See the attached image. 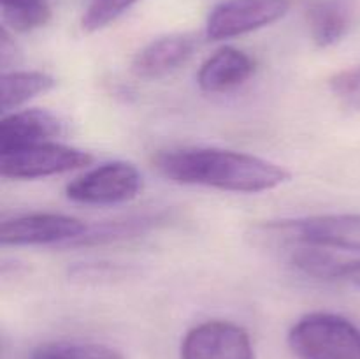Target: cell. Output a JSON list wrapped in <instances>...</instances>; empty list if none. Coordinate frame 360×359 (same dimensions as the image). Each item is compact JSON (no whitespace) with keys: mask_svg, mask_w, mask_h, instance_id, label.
I'll return each mask as SVG.
<instances>
[{"mask_svg":"<svg viewBox=\"0 0 360 359\" xmlns=\"http://www.w3.org/2000/svg\"><path fill=\"white\" fill-rule=\"evenodd\" d=\"M153 165L172 183L234 194L269 192L292 178L290 171L276 162L214 146L160 150L153 155Z\"/></svg>","mask_w":360,"mask_h":359,"instance_id":"obj_1","label":"cell"},{"mask_svg":"<svg viewBox=\"0 0 360 359\" xmlns=\"http://www.w3.org/2000/svg\"><path fill=\"white\" fill-rule=\"evenodd\" d=\"M297 359H360V327L333 312L302 315L288 331Z\"/></svg>","mask_w":360,"mask_h":359,"instance_id":"obj_2","label":"cell"},{"mask_svg":"<svg viewBox=\"0 0 360 359\" xmlns=\"http://www.w3.org/2000/svg\"><path fill=\"white\" fill-rule=\"evenodd\" d=\"M260 238L276 245H313L360 252V213H330L262 225Z\"/></svg>","mask_w":360,"mask_h":359,"instance_id":"obj_3","label":"cell"},{"mask_svg":"<svg viewBox=\"0 0 360 359\" xmlns=\"http://www.w3.org/2000/svg\"><path fill=\"white\" fill-rule=\"evenodd\" d=\"M143 190V175L125 160L104 162L65 187L70 201L86 206H115L136 199Z\"/></svg>","mask_w":360,"mask_h":359,"instance_id":"obj_4","label":"cell"},{"mask_svg":"<svg viewBox=\"0 0 360 359\" xmlns=\"http://www.w3.org/2000/svg\"><path fill=\"white\" fill-rule=\"evenodd\" d=\"M91 160L88 151L48 141L0 153V172L7 180H39L86 168Z\"/></svg>","mask_w":360,"mask_h":359,"instance_id":"obj_5","label":"cell"},{"mask_svg":"<svg viewBox=\"0 0 360 359\" xmlns=\"http://www.w3.org/2000/svg\"><path fill=\"white\" fill-rule=\"evenodd\" d=\"M290 0H224L213 7L206 21V37L225 41L280 21Z\"/></svg>","mask_w":360,"mask_h":359,"instance_id":"obj_6","label":"cell"},{"mask_svg":"<svg viewBox=\"0 0 360 359\" xmlns=\"http://www.w3.org/2000/svg\"><path fill=\"white\" fill-rule=\"evenodd\" d=\"M181 359H255L248 331L231 320H206L193 326L181 341Z\"/></svg>","mask_w":360,"mask_h":359,"instance_id":"obj_7","label":"cell"},{"mask_svg":"<svg viewBox=\"0 0 360 359\" xmlns=\"http://www.w3.org/2000/svg\"><path fill=\"white\" fill-rule=\"evenodd\" d=\"M88 229V224L70 215L28 213L2 222L0 241L4 246H69Z\"/></svg>","mask_w":360,"mask_h":359,"instance_id":"obj_8","label":"cell"},{"mask_svg":"<svg viewBox=\"0 0 360 359\" xmlns=\"http://www.w3.org/2000/svg\"><path fill=\"white\" fill-rule=\"evenodd\" d=\"M65 123L46 109H23L7 113L0 120V153L48 143L62 136Z\"/></svg>","mask_w":360,"mask_h":359,"instance_id":"obj_9","label":"cell"},{"mask_svg":"<svg viewBox=\"0 0 360 359\" xmlns=\"http://www.w3.org/2000/svg\"><path fill=\"white\" fill-rule=\"evenodd\" d=\"M197 39L190 34H171L148 42L136 53L132 73L141 80H162L181 69L195 53Z\"/></svg>","mask_w":360,"mask_h":359,"instance_id":"obj_10","label":"cell"},{"mask_svg":"<svg viewBox=\"0 0 360 359\" xmlns=\"http://www.w3.org/2000/svg\"><path fill=\"white\" fill-rule=\"evenodd\" d=\"M253 56L243 49L224 46L200 65L197 83L206 94H229L243 87L255 74Z\"/></svg>","mask_w":360,"mask_h":359,"instance_id":"obj_11","label":"cell"},{"mask_svg":"<svg viewBox=\"0 0 360 359\" xmlns=\"http://www.w3.org/2000/svg\"><path fill=\"white\" fill-rule=\"evenodd\" d=\"M167 220L164 213H143L132 217L118 218V220L102 222L97 225H88L86 231L74 239L69 246H102L109 243L125 241V239L139 238L151 229L158 227Z\"/></svg>","mask_w":360,"mask_h":359,"instance_id":"obj_12","label":"cell"},{"mask_svg":"<svg viewBox=\"0 0 360 359\" xmlns=\"http://www.w3.org/2000/svg\"><path fill=\"white\" fill-rule=\"evenodd\" d=\"M308 28L319 48L338 44L350 27L348 7L340 0H319L308 7Z\"/></svg>","mask_w":360,"mask_h":359,"instance_id":"obj_13","label":"cell"},{"mask_svg":"<svg viewBox=\"0 0 360 359\" xmlns=\"http://www.w3.org/2000/svg\"><path fill=\"white\" fill-rule=\"evenodd\" d=\"M56 80L42 70H11L0 80V108L4 115L13 113L25 102L53 90Z\"/></svg>","mask_w":360,"mask_h":359,"instance_id":"obj_14","label":"cell"},{"mask_svg":"<svg viewBox=\"0 0 360 359\" xmlns=\"http://www.w3.org/2000/svg\"><path fill=\"white\" fill-rule=\"evenodd\" d=\"M4 27L13 32L37 30L53 16L51 0H0Z\"/></svg>","mask_w":360,"mask_h":359,"instance_id":"obj_15","label":"cell"},{"mask_svg":"<svg viewBox=\"0 0 360 359\" xmlns=\"http://www.w3.org/2000/svg\"><path fill=\"white\" fill-rule=\"evenodd\" d=\"M30 359H127L122 351L94 341H48L32 352Z\"/></svg>","mask_w":360,"mask_h":359,"instance_id":"obj_16","label":"cell"},{"mask_svg":"<svg viewBox=\"0 0 360 359\" xmlns=\"http://www.w3.org/2000/svg\"><path fill=\"white\" fill-rule=\"evenodd\" d=\"M290 263L306 277L319 278V280H338L345 260L330 253L329 248L304 245L294 250Z\"/></svg>","mask_w":360,"mask_h":359,"instance_id":"obj_17","label":"cell"},{"mask_svg":"<svg viewBox=\"0 0 360 359\" xmlns=\"http://www.w3.org/2000/svg\"><path fill=\"white\" fill-rule=\"evenodd\" d=\"M137 2L141 0H90L83 18H81V28L86 34L102 30L115 23L122 14H125Z\"/></svg>","mask_w":360,"mask_h":359,"instance_id":"obj_18","label":"cell"},{"mask_svg":"<svg viewBox=\"0 0 360 359\" xmlns=\"http://www.w3.org/2000/svg\"><path fill=\"white\" fill-rule=\"evenodd\" d=\"M329 88L343 108L360 111V65L334 74L329 80Z\"/></svg>","mask_w":360,"mask_h":359,"instance_id":"obj_19","label":"cell"},{"mask_svg":"<svg viewBox=\"0 0 360 359\" xmlns=\"http://www.w3.org/2000/svg\"><path fill=\"white\" fill-rule=\"evenodd\" d=\"M70 277L76 278V280H104V278H122L125 275V270H123L120 264H77L72 270L69 271Z\"/></svg>","mask_w":360,"mask_h":359,"instance_id":"obj_20","label":"cell"},{"mask_svg":"<svg viewBox=\"0 0 360 359\" xmlns=\"http://www.w3.org/2000/svg\"><path fill=\"white\" fill-rule=\"evenodd\" d=\"M340 282H347V284L354 285L360 289V259L359 260H345L340 271Z\"/></svg>","mask_w":360,"mask_h":359,"instance_id":"obj_21","label":"cell"}]
</instances>
